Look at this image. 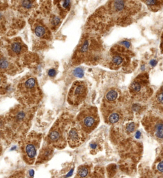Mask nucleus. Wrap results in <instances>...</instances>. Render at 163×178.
Returning <instances> with one entry per match:
<instances>
[{"label": "nucleus", "mask_w": 163, "mask_h": 178, "mask_svg": "<svg viewBox=\"0 0 163 178\" xmlns=\"http://www.w3.org/2000/svg\"><path fill=\"white\" fill-rule=\"evenodd\" d=\"M15 96L24 106L31 107L38 104L41 98V91L37 79L31 76H24L17 86Z\"/></svg>", "instance_id": "nucleus-1"}, {"label": "nucleus", "mask_w": 163, "mask_h": 178, "mask_svg": "<svg viewBox=\"0 0 163 178\" xmlns=\"http://www.w3.org/2000/svg\"><path fill=\"white\" fill-rule=\"evenodd\" d=\"M33 112L31 107L17 105L8 113L6 124L10 129L17 134H24L29 129Z\"/></svg>", "instance_id": "nucleus-2"}, {"label": "nucleus", "mask_w": 163, "mask_h": 178, "mask_svg": "<svg viewBox=\"0 0 163 178\" xmlns=\"http://www.w3.org/2000/svg\"><path fill=\"white\" fill-rule=\"evenodd\" d=\"M68 129V123L65 120H58L50 130L47 137L48 145L57 148H65L67 143L66 134Z\"/></svg>", "instance_id": "nucleus-3"}, {"label": "nucleus", "mask_w": 163, "mask_h": 178, "mask_svg": "<svg viewBox=\"0 0 163 178\" xmlns=\"http://www.w3.org/2000/svg\"><path fill=\"white\" fill-rule=\"evenodd\" d=\"M78 125L85 134H89L98 126L99 117L96 107H90L83 109L77 117Z\"/></svg>", "instance_id": "nucleus-4"}, {"label": "nucleus", "mask_w": 163, "mask_h": 178, "mask_svg": "<svg viewBox=\"0 0 163 178\" xmlns=\"http://www.w3.org/2000/svg\"><path fill=\"white\" fill-rule=\"evenodd\" d=\"M41 135L38 133H31L23 141L21 150L25 162L28 164L35 162L38 150L40 148Z\"/></svg>", "instance_id": "nucleus-5"}, {"label": "nucleus", "mask_w": 163, "mask_h": 178, "mask_svg": "<svg viewBox=\"0 0 163 178\" xmlns=\"http://www.w3.org/2000/svg\"><path fill=\"white\" fill-rule=\"evenodd\" d=\"M145 129L160 143L163 142V121L158 117L145 116L142 121Z\"/></svg>", "instance_id": "nucleus-6"}, {"label": "nucleus", "mask_w": 163, "mask_h": 178, "mask_svg": "<svg viewBox=\"0 0 163 178\" xmlns=\"http://www.w3.org/2000/svg\"><path fill=\"white\" fill-rule=\"evenodd\" d=\"M87 93V85L84 81L75 82L69 91L68 102L71 105H79L84 101Z\"/></svg>", "instance_id": "nucleus-7"}, {"label": "nucleus", "mask_w": 163, "mask_h": 178, "mask_svg": "<svg viewBox=\"0 0 163 178\" xmlns=\"http://www.w3.org/2000/svg\"><path fill=\"white\" fill-rule=\"evenodd\" d=\"M6 50L10 58H18L27 51V46L20 38H17L7 41Z\"/></svg>", "instance_id": "nucleus-8"}, {"label": "nucleus", "mask_w": 163, "mask_h": 178, "mask_svg": "<svg viewBox=\"0 0 163 178\" xmlns=\"http://www.w3.org/2000/svg\"><path fill=\"white\" fill-rule=\"evenodd\" d=\"M85 133L82 131L79 126H73L68 127L66 140L71 148H76L82 143L84 140Z\"/></svg>", "instance_id": "nucleus-9"}, {"label": "nucleus", "mask_w": 163, "mask_h": 178, "mask_svg": "<svg viewBox=\"0 0 163 178\" xmlns=\"http://www.w3.org/2000/svg\"><path fill=\"white\" fill-rule=\"evenodd\" d=\"M17 68L10 58L6 57L4 53L0 51V72H4L8 74H15Z\"/></svg>", "instance_id": "nucleus-10"}, {"label": "nucleus", "mask_w": 163, "mask_h": 178, "mask_svg": "<svg viewBox=\"0 0 163 178\" xmlns=\"http://www.w3.org/2000/svg\"><path fill=\"white\" fill-rule=\"evenodd\" d=\"M33 30L36 36L41 39H49L50 32L45 25L40 20H36L33 25Z\"/></svg>", "instance_id": "nucleus-11"}, {"label": "nucleus", "mask_w": 163, "mask_h": 178, "mask_svg": "<svg viewBox=\"0 0 163 178\" xmlns=\"http://www.w3.org/2000/svg\"><path fill=\"white\" fill-rule=\"evenodd\" d=\"M151 172L156 178H163V148L156 158Z\"/></svg>", "instance_id": "nucleus-12"}, {"label": "nucleus", "mask_w": 163, "mask_h": 178, "mask_svg": "<svg viewBox=\"0 0 163 178\" xmlns=\"http://www.w3.org/2000/svg\"><path fill=\"white\" fill-rule=\"evenodd\" d=\"M37 5L35 1H21L15 2V6L17 10L23 13H27L34 9Z\"/></svg>", "instance_id": "nucleus-13"}, {"label": "nucleus", "mask_w": 163, "mask_h": 178, "mask_svg": "<svg viewBox=\"0 0 163 178\" xmlns=\"http://www.w3.org/2000/svg\"><path fill=\"white\" fill-rule=\"evenodd\" d=\"M91 168L89 165L84 164L79 167L75 178H88L91 173Z\"/></svg>", "instance_id": "nucleus-14"}, {"label": "nucleus", "mask_w": 163, "mask_h": 178, "mask_svg": "<svg viewBox=\"0 0 163 178\" xmlns=\"http://www.w3.org/2000/svg\"><path fill=\"white\" fill-rule=\"evenodd\" d=\"M120 115L118 112H115V111H112V112L108 113V115L106 117V121L107 123L109 124H115L120 121Z\"/></svg>", "instance_id": "nucleus-15"}, {"label": "nucleus", "mask_w": 163, "mask_h": 178, "mask_svg": "<svg viewBox=\"0 0 163 178\" xmlns=\"http://www.w3.org/2000/svg\"><path fill=\"white\" fill-rule=\"evenodd\" d=\"M88 178H104L103 169L101 167L96 168L93 172H91Z\"/></svg>", "instance_id": "nucleus-16"}, {"label": "nucleus", "mask_w": 163, "mask_h": 178, "mask_svg": "<svg viewBox=\"0 0 163 178\" xmlns=\"http://www.w3.org/2000/svg\"><path fill=\"white\" fill-rule=\"evenodd\" d=\"M89 42L87 40H85L84 42L82 43L81 46L79 47V51L80 55L82 54H85L89 51Z\"/></svg>", "instance_id": "nucleus-17"}, {"label": "nucleus", "mask_w": 163, "mask_h": 178, "mask_svg": "<svg viewBox=\"0 0 163 178\" xmlns=\"http://www.w3.org/2000/svg\"><path fill=\"white\" fill-rule=\"evenodd\" d=\"M118 98V93L115 90H110L107 93L106 99L108 102H114Z\"/></svg>", "instance_id": "nucleus-18"}, {"label": "nucleus", "mask_w": 163, "mask_h": 178, "mask_svg": "<svg viewBox=\"0 0 163 178\" xmlns=\"http://www.w3.org/2000/svg\"><path fill=\"white\" fill-rule=\"evenodd\" d=\"M112 63L115 66H119L124 63V58L119 55H115L112 58Z\"/></svg>", "instance_id": "nucleus-19"}, {"label": "nucleus", "mask_w": 163, "mask_h": 178, "mask_svg": "<svg viewBox=\"0 0 163 178\" xmlns=\"http://www.w3.org/2000/svg\"><path fill=\"white\" fill-rule=\"evenodd\" d=\"M142 90V84L138 81H134L131 84L130 86V90L132 93H138Z\"/></svg>", "instance_id": "nucleus-20"}, {"label": "nucleus", "mask_w": 163, "mask_h": 178, "mask_svg": "<svg viewBox=\"0 0 163 178\" xmlns=\"http://www.w3.org/2000/svg\"><path fill=\"white\" fill-rule=\"evenodd\" d=\"M6 119L0 117V138H3L5 132V126H6Z\"/></svg>", "instance_id": "nucleus-21"}, {"label": "nucleus", "mask_w": 163, "mask_h": 178, "mask_svg": "<svg viewBox=\"0 0 163 178\" xmlns=\"http://www.w3.org/2000/svg\"><path fill=\"white\" fill-rule=\"evenodd\" d=\"M5 30V18L1 11H0V34Z\"/></svg>", "instance_id": "nucleus-22"}, {"label": "nucleus", "mask_w": 163, "mask_h": 178, "mask_svg": "<svg viewBox=\"0 0 163 178\" xmlns=\"http://www.w3.org/2000/svg\"><path fill=\"white\" fill-rule=\"evenodd\" d=\"M126 129L127 131L130 133L134 132L136 129V124H134V122H131V123L128 124L126 126Z\"/></svg>", "instance_id": "nucleus-23"}, {"label": "nucleus", "mask_w": 163, "mask_h": 178, "mask_svg": "<svg viewBox=\"0 0 163 178\" xmlns=\"http://www.w3.org/2000/svg\"><path fill=\"white\" fill-rule=\"evenodd\" d=\"M74 74H75V76L78 77H82L84 75V71H83V69L81 67L77 68L75 69Z\"/></svg>", "instance_id": "nucleus-24"}, {"label": "nucleus", "mask_w": 163, "mask_h": 178, "mask_svg": "<svg viewBox=\"0 0 163 178\" xmlns=\"http://www.w3.org/2000/svg\"><path fill=\"white\" fill-rule=\"evenodd\" d=\"M157 102H158V104L163 106V93H160L158 94V95L156 97Z\"/></svg>", "instance_id": "nucleus-25"}, {"label": "nucleus", "mask_w": 163, "mask_h": 178, "mask_svg": "<svg viewBox=\"0 0 163 178\" xmlns=\"http://www.w3.org/2000/svg\"><path fill=\"white\" fill-rule=\"evenodd\" d=\"M140 178H156L152 174V172H150V173H145L144 175L141 177Z\"/></svg>", "instance_id": "nucleus-26"}, {"label": "nucleus", "mask_w": 163, "mask_h": 178, "mask_svg": "<svg viewBox=\"0 0 163 178\" xmlns=\"http://www.w3.org/2000/svg\"><path fill=\"white\" fill-rule=\"evenodd\" d=\"M56 72L53 69H51V70L49 71V76L50 77H54L55 76H56Z\"/></svg>", "instance_id": "nucleus-27"}, {"label": "nucleus", "mask_w": 163, "mask_h": 178, "mask_svg": "<svg viewBox=\"0 0 163 178\" xmlns=\"http://www.w3.org/2000/svg\"><path fill=\"white\" fill-rule=\"evenodd\" d=\"M122 44H123L124 46H125L126 47V48H129V47H130V46H131V44H130V43L128 42V41H122Z\"/></svg>", "instance_id": "nucleus-28"}, {"label": "nucleus", "mask_w": 163, "mask_h": 178, "mask_svg": "<svg viewBox=\"0 0 163 178\" xmlns=\"http://www.w3.org/2000/svg\"><path fill=\"white\" fill-rule=\"evenodd\" d=\"M10 178H25V177L23 176V174H16L14 176H12Z\"/></svg>", "instance_id": "nucleus-29"}, {"label": "nucleus", "mask_w": 163, "mask_h": 178, "mask_svg": "<svg viewBox=\"0 0 163 178\" xmlns=\"http://www.w3.org/2000/svg\"><path fill=\"white\" fill-rule=\"evenodd\" d=\"M150 64L152 66V67H154L155 66L156 64H157V61L156 60H152L151 62H150Z\"/></svg>", "instance_id": "nucleus-30"}, {"label": "nucleus", "mask_w": 163, "mask_h": 178, "mask_svg": "<svg viewBox=\"0 0 163 178\" xmlns=\"http://www.w3.org/2000/svg\"><path fill=\"white\" fill-rule=\"evenodd\" d=\"M161 49H162V51H163V41H162V43H161Z\"/></svg>", "instance_id": "nucleus-31"}, {"label": "nucleus", "mask_w": 163, "mask_h": 178, "mask_svg": "<svg viewBox=\"0 0 163 178\" xmlns=\"http://www.w3.org/2000/svg\"><path fill=\"white\" fill-rule=\"evenodd\" d=\"M1 146L0 145V155H1Z\"/></svg>", "instance_id": "nucleus-32"}, {"label": "nucleus", "mask_w": 163, "mask_h": 178, "mask_svg": "<svg viewBox=\"0 0 163 178\" xmlns=\"http://www.w3.org/2000/svg\"><path fill=\"white\" fill-rule=\"evenodd\" d=\"M161 92L163 93V86H162V90H161Z\"/></svg>", "instance_id": "nucleus-33"}]
</instances>
